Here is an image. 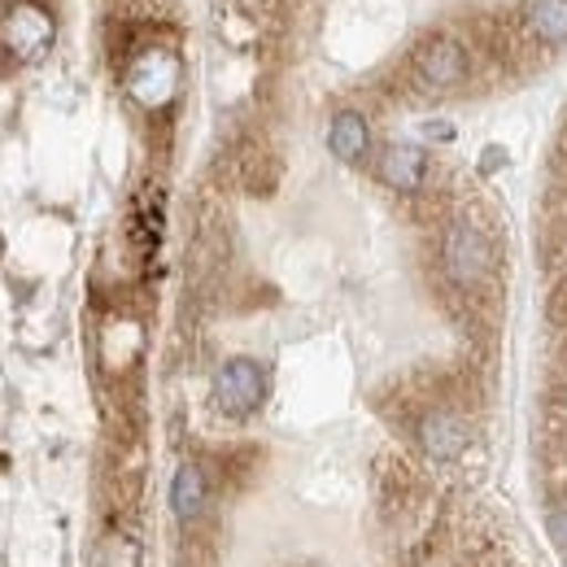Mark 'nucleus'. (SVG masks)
Here are the masks:
<instances>
[{
	"label": "nucleus",
	"mask_w": 567,
	"mask_h": 567,
	"mask_svg": "<svg viewBox=\"0 0 567 567\" xmlns=\"http://www.w3.org/2000/svg\"><path fill=\"white\" fill-rule=\"evenodd\" d=\"M441 267H445V280L454 284V288L476 292L481 284L494 276V245H489V236L476 223H467V218L450 223L445 240H441Z\"/></svg>",
	"instance_id": "f257e3e1"
},
{
	"label": "nucleus",
	"mask_w": 567,
	"mask_h": 567,
	"mask_svg": "<svg viewBox=\"0 0 567 567\" xmlns=\"http://www.w3.org/2000/svg\"><path fill=\"white\" fill-rule=\"evenodd\" d=\"M267 398V371L254 358H227L214 375V406L231 420H245Z\"/></svg>",
	"instance_id": "f03ea898"
},
{
	"label": "nucleus",
	"mask_w": 567,
	"mask_h": 567,
	"mask_svg": "<svg viewBox=\"0 0 567 567\" xmlns=\"http://www.w3.org/2000/svg\"><path fill=\"white\" fill-rule=\"evenodd\" d=\"M415 79L424 83L427 92H450L467 79V49L450 35H432L415 49Z\"/></svg>",
	"instance_id": "7ed1b4c3"
},
{
	"label": "nucleus",
	"mask_w": 567,
	"mask_h": 567,
	"mask_svg": "<svg viewBox=\"0 0 567 567\" xmlns=\"http://www.w3.org/2000/svg\"><path fill=\"white\" fill-rule=\"evenodd\" d=\"M0 35H4V49L9 53H18L22 62H31V58H40L53 44V18L44 9H35V4H18V9L4 13Z\"/></svg>",
	"instance_id": "20e7f679"
},
{
	"label": "nucleus",
	"mask_w": 567,
	"mask_h": 567,
	"mask_svg": "<svg viewBox=\"0 0 567 567\" xmlns=\"http://www.w3.org/2000/svg\"><path fill=\"white\" fill-rule=\"evenodd\" d=\"M175 83H179V66H175V58L162 53V49L141 53L132 74H127V87H132V96H136L141 105H162V101H171V96H175Z\"/></svg>",
	"instance_id": "39448f33"
},
{
	"label": "nucleus",
	"mask_w": 567,
	"mask_h": 567,
	"mask_svg": "<svg viewBox=\"0 0 567 567\" xmlns=\"http://www.w3.org/2000/svg\"><path fill=\"white\" fill-rule=\"evenodd\" d=\"M380 179L398 193H420L427 179V153L420 144H389L380 153Z\"/></svg>",
	"instance_id": "423d86ee"
},
{
	"label": "nucleus",
	"mask_w": 567,
	"mask_h": 567,
	"mask_svg": "<svg viewBox=\"0 0 567 567\" xmlns=\"http://www.w3.org/2000/svg\"><path fill=\"white\" fill-rule=\"evenodd\" d=\"M420 445H424L427 458L436 463H450L467 450V424L454 415V411H432L420 420Z\"/></svg>",
	"instance_id": "0eeeda50"
},
{
	"label": "nucleus",
	"mask_w": 567,
	"mask_h": 567,
	"mask_svg": "<svg viewBox=\"0 0 567 567\" xmlns=\"http://www.w3.org/2000/svg\"><path fill=\"white\" fill-rule=\"evenodd\" d=\"M328 148L341 157V162H362L367 157V148H371V127H367V118L354 114V110H341L337 118H332V127H328Z\"/></svg>",
	"instance_id": "6e6552de"
},
{
	"label": "nucleus",
	"mask_w": 567,
	"mask_h": 567,
	"mask_svg": "<svg viewBox=\"0 0 567 567\" xmlns=\"http://www.w3.org/2000/svg\"><path fill=\"white\" fill-rule=\"evenodd\" d=\"M171 511H175V519H184V524L206 511V476H202L197 463H184V467L175 472V481H171Z\"/></svg>",
	"instance_id": "1a4fd4ad"
},
{
	"label": "nucleus",
	"mask_w": 567,
	"mask_h": 567,
	"mask_svg": "<svg viewBox=\"0 0 567 567\" xmlns=\"http://www.w3.org/2000/svg\"><path fill=\"white\" fill-rule=\"evenodd\" d=\"M524 18H528V31L546 49H564L567 44V0H533Z\"/></svg>",
	"instance_id": "9d476101"
},
{
	"label": "nucleus",
	"mask_w": 567,
	"mask_h": 567,
	"mask_svg": "<svg viewBox=\"0 0 567 567\" xmlns=\"http://www.w3.org/2000/svg\"><path fill=\"white\" fill-rule=\"evenodd\" d=\"M546 533H550V542L567 555V497H559V502L550 506V515H546Z\"/></svg>",
	"instance_id": "9b49d317"
}]
</instances>
